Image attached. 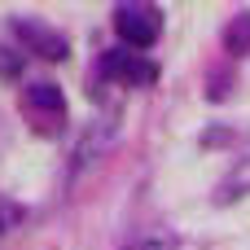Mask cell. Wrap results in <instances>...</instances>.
I'll use <instances>...</instances> for the list:
<instances>
[{
  "label": "cell",
  "mask_w": 250,
  "mask_h": 250,
  "mask_svg": "<svg viewBox=\"0 0 250 250\" xmlns=\"http://www.w3.org/2000/svg\"><path fill=\"white\" fill-rule=\"evenodd\" d=\"M101 79L105 83H127V88H149L158 79V66L141 57L136 48H110L101 57Z\"/></svg>",
  "instance_id": "obj_4"
},
{
  "label": "cell",
  "mask_w": 250,
  "mask_h": 250,
  "mask_svg": "<svg viewBox=\"0 0 250 250\" xmlns=\"http://www.w3.org/2000/svg\"><path fill=\"white\" fill-rule=\"evenodd\" d=\"M132 250H180V242H176V233H145L132 242Z\"/></svg>",
  "instance_id": "obj_8"
},
{
  "label": "cell",
  "mask_w": 250,
  "mask_h": 250,
  "mask_svg": "<svg viewBox=\"0 0 250 250\" xmlns=\"http://www.w3.org/2000/svg\"><path fill=\"white\" fill-rule=\"evenodd\" d=\"M114 31L123 35V48H149L163 35V13L154 4H119L114 9Z\"/></svg>",
  "instance_id": "obj_3"
},
{
  "label": "cell",
  "mask_w": 250,
  "mask_h": 250,
  "mask_svg": "<svg viewBox=\"0 0 250 250\" xmlns=\"http://www.w3.org/2000/svg\"><path fill=\"white\" fill-rule=\"evenodd\" d=\"M224 48H229L233 57H242V53H250V9H242V13H233V22L224 26Z\"/></svg>",
  "instance_id": "obj_7"
},
{
  "label": "cell",
  "mask_w": 250,
  "mask_h": 250,
  "mask_svg": "<svg viewBox=\"0 0 250 250\" xmlns=\"http://www.w3.org/2000/svg\"><path fill=\"white\" fill-rule=\"evenodd\" d=\"M22 114L26 123L40 132V136H57L62 123H66V97L57 83H31L26 97H22Z\"/></svg>",
  "instance_id": "obj_2"
},
{
  "label": "cell",
  "mask_w": 250,
  "mask_h": 250,
  "mask_svg": "<svg viewBox=\"0 0 250 250\" xmlns=\"http://www.w3.org/2000/svg\"><path fill=\"white\" fill-rule=\"evenodd\" d=\"M18 26V35H22V44L35 53V57H44V62H62L70 48H66V40L53 31V26H44V22H35V18H18L13 22Z\"/></svg>",
  "instance_id": "obj_5"
},
{
  "label": "cell",
  "mask_w": 250,
  "mask_h": 250,
  "mask_svg": "<svg viewBox=\"0 0 250 250\" xmlns=\"http://www.w3.org/2000/svg\"><path fill=\"white\" fill-rule=\"evenodd\" d=\"M18 75H22V53L0 44V79H18Z\"/></svg>",
  "instance_id": "obj_9"
},
{
  "label": "cell",
  "mask_w": 250,
  "mask_h": 250,
  "mask_svg": "<svg viewBox=\"0 0 250 250\" xmlns=\"http://www.w3.org/2000/svg\"><path fill=\"white\" fill-rule=\"evenodd\" d=\"M229 88H233V70H224V66H215V70H211V83H207V92H211V97L220 101V97H224Z\"/></svg>",
  "instance_id": "obj_11"
},
{
  "label": "cell",
  "mask_w": 250,
  "mask_h": 250,
  "mask_svg": "<svg viewBox=\"0 0 250 250\" xmlns=\"http://www.w3.org/2000/svg\"><path fill=\"white\" fill-rule=\"evenodd\" d=\"M18 224H22V207H18V202H4V198H0V237H4V233H13Z\"/></svg>",
  "instance_id": "obj_10"
},
{
  "label": "cell",
  "mask_w": 250,
  "mask_h": 250,
  "mask_svg": "<svg viewBox=\"0 0 250 250\" xmlns=\"http://www.w3.org/2000/svg\"><path fill=\"white\" fill-rule=\"evenodd\" d=\"M114 136H119V110L105 101V110L79 132V141H75V154H70V171L79 176V171H88V167H97L105 154H110V145H114Z\"/></svg>",
  "instance_id": "obj_1"
},
{
  "label": "cell",
  "mask_w": 250,
  "mask_h": 250,
  "mask_svg": "<svg viewBox=\"0 0 250 250\" xmlns=\"http://www.w3.org/2000/svg\"><path fill=\"white\" fill-rule=\"evenodd\" d=\"M250 193V158H242V163H233V171L215 185V207H229V202H242Z\"/></svg>",
  "instance_id": "obj_6"
}]
</instances>
